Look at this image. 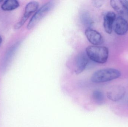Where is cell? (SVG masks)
I'll use <instances>...</instances> for the list:
<instances>
[{"label": "cell", "mask_w": 128, "mask_h": 127, "mask_svg": "<svg viewBox=\"0 0 128 127\" xmlns=\"http://www.w3.org/2000/svg\"><path fill=\"white\" fill-rule=\"evenodd\" d=\"M86 54L89 59L95 62L104 64L106 62L109 57V49L100 45H90L86 49Z\"/></svg>", "instance_id": "1"}, {"label": "cell", "mask_w": 128, "mask_h": 127, "mask_svg": "<svg viewBox=\"0 0 128 127\" xmlns=\"http://www.w3.org/2000/svg\"><path fill=\"white\" fill-rule=\"evenodd\" d=\"M38 7L39 3L37 1H33L28 3L26 7L22 19L16 25V29L20 28L26 22L32 14L37 10Z\"/></svg>", "instance_id": "4"}, {"label": "cell", "mask_w": 128, "mask_h": 127, "mask_svg": "<svg viewBox=\"0 0 128 127\" xmlns=\"http://www.w3.org/2000/svg\"><path fill=\"white\" fill-rule=\"evenodd\" d=\"M2 42V38L0 36V45L1 44Z\"/></svg>", "instance_id": "16"}, {"label": "cell", "mask_w": 128, "mask_h": 127, "mask_svg": "<svg viewBox=\"0 0 128 127\" xmlns=\"http://www.w3.org/2000/svg\"><path fill=\"white\" fill-rule=\"evenodd\" d=\"M120 71L114 68H105L98 70L91 77V80L94 83H101L111 81L121 77Z\"/></svg>", "instance_id": "2"}, {"label": "cell", "mask_w": 128, "mask_h": 127, "mask_svg": "<svg viewBox=\"0 0 128 127\" xmlns=\"http://www.w3.org/2000/svg\"><path fill=\"white\" fill-rule=\"evenodd\" d=\"M88 57L84 53H81L78 55L75 61V72L76 74H80L84 71L88 65Z\"/></svg>", "instance_id": "9"}, {"label": "cell", "mask_w": 128, "mask_h": 127, "mask_svg": "<svg viewBox=\"0 0 128 127\" xmlns=\"http://www.w3.org/2000/svg\"><path fill=\"white\" fill-rule=\"evenodd\" d=\"M116 18V13L112 11L107 12L104 15L103 25L105 32L108 34L112 33L114 24Z\"/></svg>", "instance_id": "8"}, {"label": "cell", "mask_w": 128, "mask_h": 127, "mask_svg": "<svg viewBox=\"0 0 128 127\" xmlns=\"http://www.w3.org/2000/svg\"><path fill=\"white\" fill-rule=\"evenodd\" d=\"M126 93L124 88L120 86L112 87L107 92V97L110 100L118 101L122 99Z\"/></svg>", "instance_id": "6"}, {"label": "cell", "mask_w": 128, "mask_h": 127, "mask_svg": "<svg viewBox=\"0 0 128 127\" xmlns=\"http://www.w3.org/2000/svg\"><path fill=\"white\" fill-rule=\"evenodd\" d=\"M113 30L119 36L125 35L128 31V22L121 16L117 17L114 22Z\"/></svg>", "instance_id": "5"}, {"label": "cell", "mask_w": 128, "mask_h": 127, "mask_svg": "<svg viewBox=\"0 0 128 127\" xmlns=\"http://www.w3.org/2000/svg\"><path fill=\"white\" fill-rule=\"evenodd\" d=\"M19 3L16 0H8L5 1L1 6L2 10L10 11L16 9L19 6Z\"/></svg>", "instance_id": "10"}, {"label": "cell", "mask_w": 128, "mask_h": 127, "mask_svg": "<svg viewBox=\"0 0 128 127\" xmlns=\"http://www.w3.org/2000/svg\"><path fill=\"white\" fill-rule=\"evenodd\" d=\"M85 35L89 42L94 45H100L104 42V39L101 34L92 28H87Z\"/></svg>", "instance_id": "7"}, {"label": "cell", "mask_w": 128, "mask_h": 127, "mask_svg": "<svg viewBox=\"0 0 128 127\" xmlns=\"http://www.w3.org/2000/svg\"><path fill=\"white\" fill-rule=\"evenodd\" d=\"M2 1H3V0H0V3H1V2H2Z\"/></svg>", "instance_id": "18"}, {"label": "cell", "mask_w": 128, "mask_h": 127, "mask_svg": "<svg viewBox=\"0 0 128 127\" xmlns=\"http://www.w3.org/2000/svg\"><path fill=\"white\" fill-rule=\"evenodd\" d=\"M54 7V2L49 1L42 6L36 11L27 26L28 30L33 28Z\"/></svg>", "instance_id": "3"}, {"label": "cell", "mask_w": 128, "mask_h": 127, "mask_svg": "<svg viewBox=\"0 0 128 127\" xmlns=\"http://www.w3.org/2000/svg\"><path fill=\"white\" fill-rule=\"evenodd\" d=\"M127 11V10H126ZM127 12H126V15L127 16V17H128V11H127Z\"/></svg>", "instance_id": "17"}, {"label": "cell", "mask_w": 128, "mask_h": 127, "mask_svg": "<svg viewBox=\"0 0 128 127\" xmlns=\"http://www.w3.org/2000/svg\"><path fill=\"white\" fill-rule=\"evenodd\" d=\"M110 4L111 7L119 14L121 15L125 14L126 10L122 4L121 0H112L110 1Z\"/></svg>", "instance_id": "12"}, {"label": "cell", "mask_w": 128, "mask_h": 127, "mask_svg": "<svg viewBox=\"0 0 128 127\" xmlns=\"http://www.w3.org/2000/svg\"><path fill=\"white\" fill-rule=\"evenodd\" d=\"M82 21L84 24L86 25H87L90 27V28H91L90 27L92 26V21L91 19L88 14L87 13H84L82 15Z\"/></svg>", "instance_id": "13"}, {"label": "cell", "mask_w": 128, "mask_h": 127, "mask_svg": "<svg viewBox=\"0 0 128 127\" xmlns=\"http://www.w3.org/2000/svg\"><path fill=\"white\" fill-rule=\"evenodd\" d=\"M92 98L94 102L98 105H102L105 102V98L104 93L100 90L94 91L92 95Z\"/></svg>", "instance_id": "11"}, {"label": "cell", "mask_w": 128, "mask_h": 127, "mask_svg": "<svg viewBox=\"0 0 128 127\" xmlns=\"http://www.w3.org/2000/svg\"><path fill=\"white\" fill-rule=\"evenodd\" d=\"M93 5L97 7H100L104 4V0H93L92 1Z\"/></svg>", "instance_id": "14"}, {"label": "cell", "mask_w": 128, "mask_h": 127, "mask_svg": "<svg viewBox=\"0 0 128 127\" xmlns=\"http://www.w3.org/2000/svg\"><path fill=\"white\" fill-rule=\"evenodd\" d=\"M124 9L128 12V0H121Z\"/></svg>", "instance_id": "15"}]
</instances>
